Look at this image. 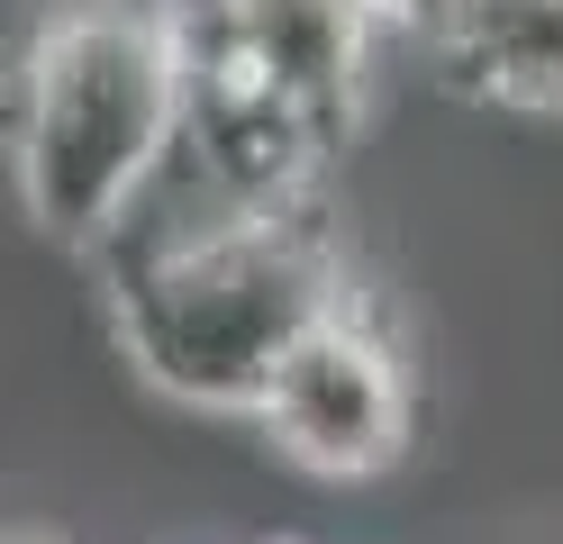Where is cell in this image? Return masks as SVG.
I'll use <instances>...</instances> for the list:
<instances>
[{
    "label": "cell",
    "mask_w": 563,
    "mask_h": 544,
    "mask_svg": "<svg viewBox=\"0 0 563 544\" xmlns=\"http://www.w3.org/2000/svg\"><path fill=\"white\" fill-rule=\"evenodd\" d=\"M19 544H27V535H19Z\"/></svg>",
    "instance_id": "obj_7"
},
{
    "label": "cell",
    "mask_w": 563,
    "mask_h": 544,
    "mask_svg": "<svg viewBox=\"0 0 563 544\" xmlns=\"http://www.w3.org/2000/svg\"><path fill=\"white\" fill-rule=\"evenodd\" d=\"M100 300H110L119 363L155 399L255 418L291 345L355 300V273H345V245L319 218V200H300L273 218H219V227L110 273Z\"/></svg>",
    "instance_id": "obj_2"
},
{
    "label": "cell",
    "mask_w": 563,
    "mask_h": 544,
    "mask_svg": "<svg viewBox=\"0 0 563 544\" xmlns=\"http://www.w3.org/2000/svg\"><path fill=\"white\" fill-rule=\"evenodd\" d=\"M355 10H364L382 36H418V46H437L445 19H454V0H355Z\"/></svg>",
    "instance_id": "obj_6"
},
{
    "label": "cell",
    "mask_w": 563,
    "mask_h": 544,
    "mask_svg": "<svg viewBox=\"0 0 563 544\" xmlns=\"http://www.w3.org/2000/svg\"><path fill=\"white\" fill-rule=\"evenodd\" d=\"M454 91L527 119H563V0H454L428 46Z\"/></svg>",
    "instance_id": "obj_5"
},
{
    "label": "cell",
    "mask_w": 563,
    "mask_h": 544,
    "mask_svg": "<svg viewBox=\"0 0 563 544\" xmlns=\"http://www.w3.org/2000/svg\"><path fill=\"white\" fill-rule=\"evenodd\" d=\"M255 435L291 471H309V481H382V471L409 463L418 381H409L391 318L364 290L291 345V363L273 373L264 409H255Z\"/></svg>",
    "instance_id": "obj_3"
},
{
    "label": "cell",
    "mask_w": 563,
    "mask_h": 544,
    "mask_svg": "<svg viewBox=\"0 0 563 544\" xmlns=\"http://www.w3.org/2000/svg\"><path fill=\"white\" fill-rule=\"evenodd\" d=\"M183 0H46L0 82V155L19 218L91 254L183 145Z\"/></svg>",
    "instance_id": "obj_1"
},
{
    "label": "cell",
    "mask_w": 563,
    "mask_h": 544,
    "mask_svg": "<svg viewBox=\"0 0 563 544\" xmlns=\"http://www.w3.org/2000/svg\"><path fill=\"white\" fill-rule=\"evenodd\" d=\"M183 27L228 64H245L273 100H291L328 145L355 136L382 46V27L355 0H183Z\"/></svg>",
    "instance_id": "obj_4"
}]
</instances>
